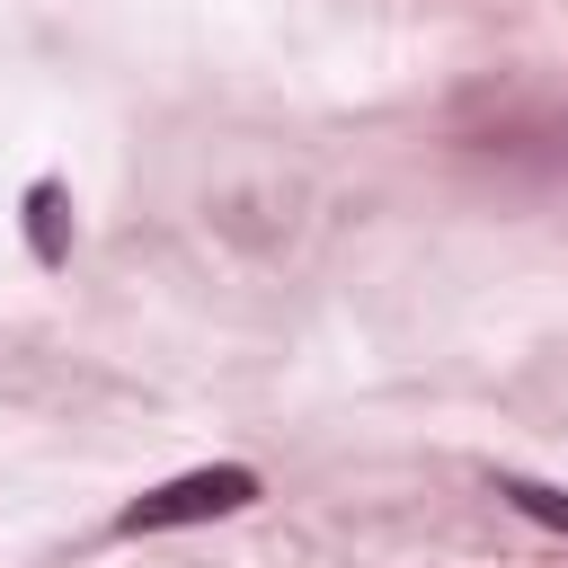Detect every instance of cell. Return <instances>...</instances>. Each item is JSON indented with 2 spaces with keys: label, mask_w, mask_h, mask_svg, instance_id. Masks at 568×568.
Wrapping results in <instances>:
<instances>
[{
  "label": "cell",
  "mask_w": 568,
  "mask_h": 568,
  "mask_svg": "<svg viewBox=\"0 0 568 568\" xmlns=\"http://www.w3.org/2000/svg\"><path fill=\"white\" fill-rule=\"evenodd\" d=\"M240 506H257V470L248 462H204V470H178V479L142 488L115 515V532H178V524H213V515H240Z\"/></svg>",
  "instance_id": "obj_1"
},
{
  "label": "cell",
  "mask_w": 568,
  "mask_h": 568,
  "mask_svg": "<svg viewBox=\"0 0 568 568\" xmlns=\"http://www.w3.org/2000/svg\"><path fill=\"white\" fill-rule=\"evenodd\" d=\"M27 240H36V266H62L71 257V231H62V186L36 178L27 186Z\"/></svg>",
  "instance_id": "obj_2"
},
{
  "label": "cell",
  "mask_w": 568,
  "mask_h": 568,
  "mask_svg": "<svg viewBox=\"0 0 568 568\" xmlns=\"http://www.w3.org/2000/svg\"><path fill=\"white\" fill-rule=\"evenodd\" d=\"M497 497H506L515 515H532V524L568 532V488H550V479H524V470H497Z\"/></svg>",
  "instance_id": "obj_3"
}]
</instances>
